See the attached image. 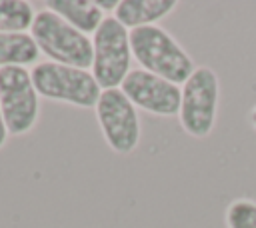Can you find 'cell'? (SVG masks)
I'll return each mask as SVG.
<instances>
[{"label":"cell","instance_id":"277c9868","mask_svg":"<svg viewBox=\"0 0 256 228\" xmlns=\"http://www.w3.org/2000/svg\"><path fill=\"white\" fill-rule=\"evenodd\" d=\"M92 76L102 90L120 88L126 76L132 72V46L130 30L122 26L114 16H106L100 28L92 34Z\"/></svg>","mask_w":256,"mask_h":228},{"label":"cell","instance_id":"52a82bcc","mask_svg":"<svg viewBox=\"0 0 256 228\" xmlns=\"http://www.w3.org/2000/svg\"><path fill=\"white\" fill-rule=\"evenodd\" d=\"M94 110L108 148L120 156L132 154L140 144V118L128 96L120 88L102 90Z\"/></svg>","mask_w":256,"mask_h":228},{"label":"cell","instance_id":"2e32d148","mask_svg":"<svg viewBox=\"0 0 256 228\" xmlns=\"http://www.w3.org/2000/svg\"><path fill=\"white\" fill-rule=\"evenodd\" d=\"M250 124L256 128V106L252 108V112H250Z\"/></svg>","mask_w":256,"mask_h":228},{"label":"cell","instance_id":"5bb4252c","mask_svg":"<svg viewBox=\"0 0 256 228\" xmlns=\"http://www.w3.org/2000/svg\"><path fill=\"white\" fill-rule=\"evenodd\" d=\"M96 2V6L102 10V12H116V8H118V0H94Z\"/></svg>","mask_w":256,"mask_h":228},{"label":"cell","instance_id":"3957f363","mask_svg":"<svg viewBox=\"0 0 256 228\" xmlns=\"http://www.w3.org/2000/svg\"><path fill=\"white\" fill-rule=\"evenodd\" d=\"M30 74L38 96L54 102H64L78 108H96L102 96V88L92 72L82 68H72L48 60L36 64Z\"/></svg>","mask_w":256,"mask_h":228},{"label":"cell","instance_id":"7a4b0ae2","mask_svg":"<svg viewBox=\"0 0 256 228\" xmlns=\"http://www.w3.org/2000/svg\"><path fill=\"white\" fill-rule=\"evenodd\" d=\"M30 36L38 44L40 52L50 58V62L82 70L92 68V40L64 22L58 14L40 10L32 22Z\"/></svg>","mask_w":256,"mask_h":228},{"label":"cell","instance_id":"7c38bea8","mask_svg":"<svg viewBox=\"0 0 256 228\" xmlns=\"http://www.w3.org/2000/svg\"><path fill=\"white\" fill-rule=\"evenodd\" d=\"M36 12L30 2L24 0H0V34L2 32H26L32 28Z\"/></svg>","mask_w":256,"mask_h":228},{"label":"cell","instance_id":"ba28073f","mask_svg":"<svg viewBox=\"0 0 256 228\" xmlns=\"http://www.w3.org/2000/svg\"><path fill=\"white\" fill-rule=\"evenodd\" d=\"M120 90L128 96V100L136 108L148 114L172 118V116H178L180 112L182 88L142 68L132 70L122 82Z\"/></svg>","mask_w":256,"mask_h":228},{"label":"cell","instance_id":"9a60e30c","mask_svg":"<svg viewBox=\"0 0 256 228\" xmlns=\"http://www.w3.org/2000/svg\"><path fill=\"white\" fill-rule=\"evenodd\" d=\"M8 136H10V132H8V128H6V122H4V114H2V108H0V150L4 148V144H6Z\"/></svg>","mask_w":256,"mask_h":228},{"label":"cell","instance_id":"4fadbf2b","mask_svg":"<svg viewBox=\"0 0 256 228\" xmlns=\"http://www.w3.org/2000/svg\"><path fill=\"white\" fill-rule=\"evenodd\" d=\"M226 228H256V202L250 198L232 200L224 214Z\"/></svg>","mask_w":256,"mask_h":228},{"label":"cell","instance_id":"8992f818","mask_svg":"<svg viewBox=\"0 0 256 228\" xmlns=\"http://www.w3.org/2000/svg\"><path fill=\"white\" fill-rule=\"evenodd\" d=\"M0 108L10 136H24L36 126L40 96L30 70L20 66L0 68Z\"/></svg>","mask_w":256,"mask_h":228},{"label":"cell","instance_id":"5b68a950","mask_svg":"<svg viewBox=\"0 0 256 228\" xmlns=\"http://www.w3.org/2000/svg\"><path fill=\"white\" fill-rule=\"evenodd\" d=\"M220 82L210 66H198L182 86V104L178 120L182 130L196 140L212 134L218 116Z\"/></svg>","mask_w":256,"mask_h":228},{"label":"cell","instance_id":"9c48e42d","mask_svg":"<svg viewBox=\"0 0 256 228\" xmlns=\"http://www.w3.org/2000/svg\"><path fill=\"white\" fill-rule=\"evenodd\" d=\"M178 8V0H120L114 18L128 30L154 26Z\"/></svg>","mask_w":256,"mask_h":228},{"label":"cell","instance_id":"6da1fadb","mask_svg":"<svg viewBox=\"0 0 256 228\" xmlns=\"http://www.w3.org/2000/svg\"><path fill=\"white\" fill-rule=\"evenodd\" d=\"M132 56L142 70L152 72L176 86H184L196 70L190 54L162 26H142L130 30Z\"/></svg>","mask_w":256,"mask_h":228},{"label":"cell","instance_id":"30bf717a","mask_svg":"<svg viewBox=\"0 0 256 228\" xmlns=\"http://www.w3.org/2000/svg\"><path fill=\"white\" fill-rule=\"evenodd\" d=\"M46 10L58 14L64 22L86 36L94 34L106 18L94 0H50L46 2Z\"/></svg>","mask_w":256,"mask_h":228},{"label":"cell","instance_id":"8fae6325","mask_svg":"<svg viewBox=\"0 0 256 228\" xmlns=\"http://www.w3.org/2000/svg\"><path fill=\"white\" fill-rule=\"evenodd\" d=\"M40 58V48L28 32H2L0 34V68L30 64L36 66Z\"/></svg>","mask_w":256,"mask_h":228}]
</instances>
